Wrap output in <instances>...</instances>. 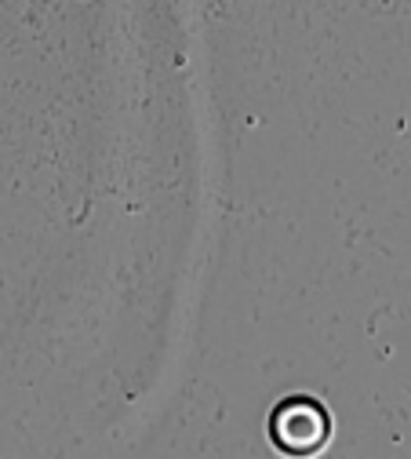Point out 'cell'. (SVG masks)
<instances>
[{
    "label": "cell",
    "mask_w": 411,
    "mask_h": 459,
    "mask_svg": "<svg viewBox=\"0 0 411 459\" xmlns=\"http://www.w3.org/2000/svg\"><path fill=\"white\" fill-rule=\"evenodd\" d=\"M331 420L328 409L317 405L313 397H287L273 409L270 437L273 445L291 459H310L328 445Z\"/></svg>",
    "instance_id": "6da1fadb"
}]
</instances>
